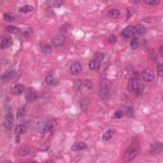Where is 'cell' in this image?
<instances>
[{
  "instance_id": "obj_38",
  "label": "cell",
  "mask_w": 163,
  "mask_h": 163,
  "mask_svg": "<svg viewBox=\"0 0 163 163\" xmlns=\"http://www.w3.org/2000/svg\"><path fill=\"white\" fill-rule=\"evenodd\" d=\"M64 2L63 1H59V0H57V1H55L53 3V7L55 8H60L61 6L63 5Z\"/></svg>"
},
{
  "instance_id": "obj_3",
  "label": "cell",
  "mask_w": 163,
  "mask_h": 163,
  "mask_svg": "<svg viewBox=\"0 0 163 163\" xmlns=\"http://www.w3.org/2000/svg\"><path fill=\"white\" fill-rule=\"evenodd\" d=\"M14 124V115L10 111H8L5 116L4 128L6 131H10Z\"/></svg>"
},
{
  "instance_id": "obj_5",
  "label": "cell",
  "mask_w": 163,
  "mask_h": 163,
  "mask_svg": "<svg viewBox=\"0 0 163 163\" xmlns=\"http://www.w3.org/2000/svg\"><path fill=\"white\" fill-rule=\"evenodd\" d=\"M37 91L33 87H30L27 89L25 94V99L28 103H32L37 99Z\"/></svg>"
},
{
  "instance_id": "obj_4",
  "label": "cell",
  "mask_w": 163,
  "mask_h": 163,
  "mask_svg": "<svg viewBox=\"0 0 163 163\" xmlns=\"http://www.w3.org/2000/svg\"><path fill=\"white\" fill-rule=\"evenodd\" d=\"M13 44L12 37L8 34L3 35L0 38V48L1 49H5L10 47Z\"/></svg>"
},
{
  "instance_id": "obj_22",
  "label": "cell",
  "mask_w": 163,
  "mask_h": 163,
  "mask_svg": "<svg viewBox=\"0 0 163 163\" xmlns=\"http://www.w3.org/2000/svg\"><path fill=\"white\" fill-rule=\"evenodd\" d=\"M26 126L24 124H19L17 127H16L15 130V134L16 135V136H21L22 134L26 131Z\"/></svg>"
},
{
  "instance_id": "obj_40",
  "label": "cell",
  "mask_w": 163,
  "mask_h": 163,
  "mask_svg": "<svg viewBox=\"0 0 163 163\" xmlns=\"http://www.w3.org/2000/svg\"><path fill=\"white\" fill-rule=\"evenodd\" d=\"M159 54H160V55L161 57H163V45H160V47H159Z\"/></svg>"
},
{
  "instance_id": "obj_13",
  "label": "cell",
  "mask_w": 163,
  "mask_h": 163,
  "mask_svg": "<svg viewBox=\"0 0 163 163\" xmlns=\"http://www.w3.org/2000/svg\"><path fill=\"white\" fill-rule=\"evenodd\" d=\"M16 76V71L14 70H11L7 71L6 73L3 75L1 77L2 80L3 82H6L9 81L10 80H12V79H14Z\"/></svg>"
},
{
  "instance_id": "obj_33",
  "label": "cell",
  "mask_w": 163,
  "mask_h": 163,
  "mask_svg": "<svg viewBox=\"0 0 163 163\" xmlns=\"http://www.w3.org/2000/svg\"><path fill=\"white\" fill-rule=\"evenodd\" d=\"M3 18L6 22H12L15 20V17L12 14L8 13H5L3 14Z\"/></svg>"
},
{
  "instance_id": "obj_28",
  "label": "cell",
  "mask_w": 163,
  "mask_h": 163,
  "mask_svg": "<svg viewBox=\"0 0 163 163\" xmlns=\"http://www.w3.org/2000/svg\"><path fill=\"white\" fill-rule=\"evenodd\" d=\"M98 67H99L98 61H97L96 60H92L89 62V68L90 70H97Z\"/></svg>"
},
{
  "instance_id": "obj_31",
  "label": "cell",
  "mask_w": 163,
  "mask_h": 163,
  "mask_svg": "<svg viewBox=\"0 0 163 163\" xmlns=\"http://www.w3.org/2000/svg\"><path fill=\"white\" fill-rule=\"evenodd\" d=\"M84 85L88 89H92L93 88V83L91 80L86 79L84 81Z\"/></svg>"
},
{
  "instance_id": "obj_21",
  "label": "cell",
  "mask_w": 163,
  "mask_h": 163,
  "mask_svg": "<svg viewBox=\"0 0 163 163\" xmlns=\"http://www.w3.org/2000/svg\"><path fill=\"white\" fill-rule=\"evenodd\" d=\"M134 28H135V35H143L145 33L146 29L142 24H136V26H134Z\"/></svg>"
},
{
  "instance_id": "obj_19",
  "label": "cell",
  "mask_w": 163,
  "mask_h": 163,
  "mask_svg": "<svg viewBox=\"0 0 163 163\" xmlns=\"http://www.w3.org/2000/svg\"><path fill=\"white\" fill-rule=\"evenodd\" d=\"M162 150V143L161 142H155L151 146V152L159 154Z\"/></svg>"
},
{
  "instance_id": "obj_30",
  "label": "cell",
  "mask_w": 163,
  "mask_h": 163,
  "mask_svg": "<svg viewBox=\"0 0 163 163\" xmlns=\"http://www.w3.org/2000/svg\"><path fill=\"white\" fill-rule=\"evenodd\" d=\"M143 2L149 6H157L161 3V1L160 0H144Z\"/></svg>"
},
{
  "instance_id": "obj_37",
  "label": "cell",
  "mask_w": 163,
  "mask_h": 163,
  "mask_svg": "<svg viewBox=\"0 0 163 163\" xmlns=\"http://www.w3.org/2000/svg\"><path fill=\"white\" fill-rule=\"evenodd\" d=\"M123 117V112L121 110H117L113 114V117L117 119H121Z\"/></svg>"
},
{
  "instance_id": "obj_6",
  "label": "cell",
  "mask_w": 163,
  "mask_h": 163,
  "mask_svg": "<svg viewBox=\"0 0 163 163\" xmlns=\"http://www.w3.org/2000/svg\"><path fill=\"white\" fill-rule=\"evenodd\" d=\"M142 77L143 80L146 82H151L153 81L155 78L154 71L151 68H146L142 71Z\"/></svg>"
},
{
  "instance_id": "obj_29",
  "label": "cell",
  "mask_w": 163,
  "mask_h": 163,
  "mask_svg": "<svg viewBox=\"0 0 163 163\" xmlns=\"http://www.w3.org/2000/svg\"><path fill=\"white\" fill-rule=\"evenodd\" d=\"M82 85V81L80 79H78L75 80V82H73V89L75 91H79L80 89V87Z\"/></svg>"
},
{
  "instance_id": "obj_32",
  "label": "cell",
  "mask_w": 163,
  "mask_h": 163,
  "mask_svg": "<svg viewBox=\"0 0 163 163\" xmlns=\"http://www.w3.org/2000/svg\"><path fill=\"white\" fill-rule=\"evenodd\" d=\"M134 115V109H133V107H129V108H127L125 111V115L128 117V118H131Z\"/></svg>"
},
{
  "instance_id": "obj_14",
  "label": "cell",
  "mask_w": 163,
  "mask_h": 163,
  "mask_svg": "<svg viewBox=\"0 0 163 163\" xmlns=\"http://www.w3.org/2000/svg\"><path fill=\"white\" fill-rule=\"evenodd\" d=\"M139 84H140L139 80H135V79L130 80V82L128 86V90L130 93H135L139 86Z\"/></svg>"
},
{
  "instance_id": "obj_24",
  "label": "cell",
  "mask_w": 163,
  "mask_h": 163,
  "mask_svg": "<svg viewBox=\"0 0 163 163\" xmlns=\"http://www.w3.org/2000/svg\"><path fill=\"white\" fill-rule=\"evenodd\" d=\"M26 114V108L24 106H21L19 107L17 111V114H16V116H17V118L19 120H21L24 117Z\"/></svg>"
},
{
  "instance_id": "obj_16",
  "label": "cell",
  "mask_w": 163,
  "mask_h": 163,
  "mask_svg": "<svg viewBox=\"0 0 163 163\" xmlns=\"http://www.w3.org/2000/svg\"><path fill=\"white\" fill-rule=\"evenodd\" d=\"M115 130L113 129H109L106 131L104 134L102 136V139L104 142H108L109 140H110L111 139H112V138L113 137L114 135H115Z\"/></svg>"
},
{
  "instance_id": "obj_9",
  "label": "cell",
  "mask_w": 163,
  "mask_h": 163,
  "mask_svg": "<svg viewBox=\"0 0 163 163\" xmlns=\"http://www.w3.org/2000/svg\"><path fill=\"white\" fill-rule=\"evenodd\" d=\"M82 64L79 62L76 61L71 64L70 71L71 73L73 75H78L82 71Z\"/></svg>"
},
{
  "instance_id": "obj_25",
  "label": "cell",
  "mask_w": 163,
  "mask_h": 163,
  "mask_svg": "<svg viewBox=\"0 0 163 163\" xmlns=\"http://www.w3.org/2000/svg\"><path fill=\"white\" fill-rule=\"evenodd\" d=\"M6 30L9 33L12 35H18L20 32V29L13 26H8L7 27H6Z\"/></svg>"
},
{
  "instance_id": "obj_2",
  "label": "cell",
  "mask_w": 163,
  "mask_h": 163,
  "mask_svg": "<svg viewBox=\"0 0 163 163\" xmlns=\"http://www.w3.org/2000/svg\"><path fill=\"white\" fill-rule=\"evenodd\" d=\"M140 150V146L137 144H132L127 149L124 155V161L125 162H130L134 159L138 154Z\"/></svg>"
},
{
  "instance_id": "obj_12",
  "label": "cell",
  "mask_w": 163,
  "mask_h": 163,
  "mask_svg": "<svg viewBox=\"0 0 163 163\" xmlns=\"http://www.w3.org/2000/svg\"><path fill=\"white\" fill-rule=\"evenodd\" d=\"M110 95L109 87L106 85H103L100 87L99 90V97L102 99H106Z\"/></svg>"
},
{
  "instance_id": "obj_18",
  "label": "cell",
  "mask_w": 163,
  "mask_h": 163,
  "mask_svg": "<svg viewBox=\"0 0 163 163\" xmlns=\"http://www.w3.org/2000/svg\"><path fill=\"white\" fill-rule=\"evenodd\" d=\"M45 83L49 86H55L58 84V81L52 75H47L45 79Z\"/></svg>"
},
{
  "instance_id": "obj_1",
  "label": "cell",
  "mask_w": 163,
  "mask_h": 163,
  "mask_svg": "<svg viewBox=\"0 0 163 163\" xmlns=\"http://www.w3.org/2000/svg\"><path fill=\"white\" fill-rule=\"evenodd\" d=\"M55 126V122L53 120H47L38 122L36 126V129L38 132L41 133H45L52 131Z\"/></svg>"
},
{
  "instance_id": "obj_10",
  "label": "cell",
  "mask_w": 163,
  "mask_h": 163,
  "mask_svg": "<svg viewBox=\"0 0 163 163\" xmlns=\"http://www.w3.org/2000/svg\"><path fill=\"white\" fill-rule=\"evenodd\" d=\"M71 151H75V152L84 151V150L87 149V145L86 143L84 142H76V143H75L72 146H71Z\"/></svg>"
},
{
  "instance_id": "obj_17",
  "label": "cell",
  "mask_w": 163,
  "mask_h": 163,
  "mask_svg": "<svg viewBox=\"0 0 163 163\" xmlns=\"http://www.w3.org/2000/svg\"><path fill=\"white\" fill-rule=\"evenodd\" d=\"M90 105V100L87 97H84L80 99V107L82 111H86Z\"/></svg>"
},
{
  "instance_id": "obj_27",
  "label": "cell",
  "mask_w": 163,
  "mask_h": 163,
  "mask_svg": "<svg viewBox=\"0 0 163 163\" xmlns=\"http://www.w3.org/2000/svg\"><path fill=\"white\" fill-rule=\"evenodd\" d=\"M30 153V151L28 148L26 147H22L19 150L18 154L19 155H20L22 157H25V156H27Z\"/></svg>"
},
{
  "instance_id": "obj_36",
  "label": "cell",
  "mask_w": 163,
  "mask_h": 163,
  "mask_svg": "<svg viewBox=\"0 0 163 163\" xmlns=\"http://www.w3.org/2000/svg\"><path fill=\"white\" fill-rule=\"evenodd\" d=\"M117 41V38L115 35H112L108 39V43L110 45H114Z\"/></svg>"
},
{
  "instance_id": "obj_34",
  "label": "cell",
  "mask_w": 163,
  "mask_h": 163,
  "mask_svg": "<svg viewBox=\"0 0 163 163\" xmlns=\"http://www.w3.org/2000/svg\"><path fill=\"white\" fill-rule=\"evenodd\" d=\"M143 90H144V86H143V84L140 83L138 89H137V90H136V91L135 94H136L137 96H141L142 94H143Z\"/></svg>"
},
{
  "instance_id": "obj_15",
  "label": "cell",
  "mask_w": 163,
  "mask_h": 163,
  "mask_svg": "<svg viewBox=\"0 0 163 163\" xmlns=\"http://www.w3.org/2000/svg\"><path fill=\"white\" fill-rule=\"evenodd\" d=\"M40 50L44 54L48 55L51 53L52 48L51 45L43 41L40 44Z\"/></svg>"
},
{
  "instance_id": "obj_39",
  "label": "cell",
  "mask_w": 163,
  "mask_h": 163,
  "mask_svg": "<svg viewBox=\"0 0 163 163\" xmlns=\"http://www.w3.org/2000/svg\"><path fill=\"white\" fill-rule=\"evenodd\" d=\"M105 57V54L103 53H98L96 55V59H97V61H102L104 59V58Z\"/></svg>"
},
{
  "instance_id": "obj_41",
  "label": "cell",
  "mask_w": 163,
  "mask_h": 163,
  "mask_svg": "<svg viewBox=\"0 0 163 163\" xmlns=\"http://www.w3.org/2000/svg\"><path fill=\"white\" fill-rule=\"evenodd\" d=\"M140 2V1H135V0H133V1H132V3H135V4H138V3H139Z\"/></svg>"
},
{
  "instance_id": "obj_11",
  "label": "cell",
  "mask_w": 163,
  "mask_h": 163,
  "mask_svg": "<svg viewBox=\"0 0 163 163\" xmlns=\"http://www.w3.org/2000/svg\"><path fill=\"white\" fill-rule=\"evenodd\" d=\"M25 90V86L22 84H16L11 90V93L14 96H19L24 92Z\"/></svg>"
},
{
  "instance_id": "obj_8",
  "label": "cell",
  "mask_w": 163,
  "mask_h": 163,
  "mask_svg": "<svg viewBox=\"0 0 163 163\" xmlns=\"http://www.w3.org/2000/svg\"><path fill=\"white\" fill-rule=\"evenodd\" d=\"M53 45L55 47H59L63 46L64 44L66 43V37L64 35H58L55 36L54 38L53 39Z\"/></svg>"
},
{
  "instance_id": "obj_35",
  "label": "cell",
  "mask_w": 163,
  "mask_h": 163,
  "mask_svg": "<svg viewBox=\"0 0 163 163\" xmlns=\"http://www.w3.org/2000/svg\"><path fill=\"white\" fill-rule=\"evenodd\" d=\"M157 74L159 77H162L163 76V66L162 63H159L157 64Z\"/></svg>"
},
{
  "instance_id": "obj_23",
  "label": "cell",
  "mask_w": 163,
  "mask_h": 163,
  "mask_svg": "<svg viewBox=\"0 0 163 163\" xmlns=\"http://www.w3.org/2000/svg\"><path fill=\"white\" fill-rule=\"evenodd\" d=\"M34 8L33 6L29 5H26L21 6V7L19 8V12L22 13V14H29V13H31L33 11Z\"/></svg>"
},
{
  "instance_id": "obj_26",
  "label": "cell",
  "mask_w": 163,
  "mask_h": 163,
  "mask_svg": "<svg viewBox=\"0 0 163 163\" xmlns=\"http://www.w3.org/2000/svg\"><path fill=\"white\" fill-rule=\"evenodd\" d=\"M139 47V40L137 37H134L130 42V47L132 50H136Z\"/></svg>"
},
{
  "instance_id": "obj_20",
  "label": "cell",
  "mask_w": 163,
  "mask_h": 163,
  "mask_svg": "<svg viewBox=\"0 0 163 163\" xmlns=\"http://www.w3.org/2000/svg\"><path fill=\"white\" fill-rule=\"evenodd\" d=\"M107 15H108V17L111 19H117L120 15V11L119 9L112 8L110 9L108 12V14Z\"/></svg>"
},
{
  "instance_id": "obj_7",
  "label": "cell",
  "mask_w": 163,
  "mask_h": 163,
  "mask_svg": "<svg viewBox=\"0 0 163 163\" xmlns=\"http://www.w3.org/2000/svg\"><path fill=\"white\" fill-rule=\"evenodd\" d=\"M135 35L134 26L130 25L123 29L121 32V37L124 38H129Z\"/></svg>"
}]
</instances>
